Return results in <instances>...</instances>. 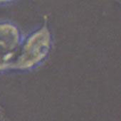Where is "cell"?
Instances as JSON below:
<instances>
[{
    "instance_id": "6da1fadb",
    "label": "cell",
    "mask_w": 121,
    "mask_h": 121,
    "mask_svg": "<svg viewBox=\"0 0 121 121\" xmlns=\"http://www.w3.org/2000/svg\"><path fill=\"white\" fill-rule=\"evenodd\" d=\"M50 48V34L43 28L31 35L25 43L14 67L29 69L44 58Z\"/></svg>"
},
{
    "instance_id": "7a4b0ae2",
    "label": "cell",
    "mask_w": 121,
    "mask_h": 121,
    "mask_svg": "<svg viewBox=\"0 0 121 121\" xmlns=\"http://www.w3.org/2000/svg\"><path fill=\"white\" fill-rule=\"evenodd\" d=\"M17 51V49L0 43V70L13 66Z\"/></svg>"
}]
</instances>
